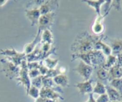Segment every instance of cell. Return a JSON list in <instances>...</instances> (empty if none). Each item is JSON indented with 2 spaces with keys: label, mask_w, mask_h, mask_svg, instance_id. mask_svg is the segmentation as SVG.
<instances>
[{
  "label": "cell",
  "mask_w": 122,
  "mask_h": 102,
  "mask_svg": "<svg viewBox=\"0 0 122 102\" xmlns=\"http://www.w3.org/2000/svg\"><path fill=\"white\" fill-rule=\"evenodd\" d=\"M102 36H92L87 31L81 33L77 37L71 46L74 54H86L95 50L96 42Z\"/></svg>",
  "instance_id": "obj_1"
},
{
  "label": "cell",
  "mask_w": 122,
  "mask_h": 102,
  "mask_svg": "<svg viewBox=\"0 0 122 102\" xmlns=\"http://www.w3.org/2000/svg\"><path fill=\"white\" fill-rule=\"evenodd\" d=\"M0 55L4 56L5 59L10 61L17 66H20L22 61L26 59V55L24 52H19L14 48L1 49Z\"/></svg>",
  "instance_id": "obj_2"
},
{
  "label": "cell",
  "mask_w": 122,
  "mask_h": 102,
  "mask_svg": "<svg viewBox=\"0 0 122 102\" xmlns=\"http://www.w3.org/2000/svg\"><path fill=\"white\" fill-rule=\"evenodd\" d=\"M0 63L2 65L1 71L4 73L7 78L12 80L18 77L20 71V66H17L12 62L5 58L0 59Z\"/></svg>",
  "instance_id": "obj_3"
},
{
  "label": "cell",
  "mask_w": 122,
  "mask_h": 102,
  "mask_svg": "<svg viewBox=\"0 0 122 102\" xmlns=\"http://www.w3.org/2000/svg\"><path fill=\"white\" fill-rule=\"evenodd\" d=\"M28 71L29 70L27 67L26 60L23 61L21 65H20V71L18 77L15 79L19 84H21L24 87L26 91V94L28 93L29 89L31 86L30 79L28 75Z\"/></svg>",
  "instance_id": "obj_4"
},
{
  "label": "cell",
  "mask_w": 122,
  "mask_h": 102,
  "mask_svg": "<svg viewBox=\"0 0 122 102\" xmlns=\"http://www.w3.org/2000/svg\"><path fill=\"white\" fill-rule=\"evenodd\" d=\"M74 70L84 79L85 81L90 80V78L93 71V67L86 64L83 61L80 60Z\"/></svg>",
  "instance_id": "obj_5"
},
{
  "label": "cell",
  "mask_w": 122,
  "mask_h": 102,
  "mask_svg": "<svg viewBox=\"0 0 122 102\" xmlns=\"http://www.w3.org/2000/svg\"><path fill=\"white\" fill-rule=\"evenodd\" d=\"M55 12L49 13L46 15H41L39 19L38 23V30L43 31L44 30L49 29L50 30V27L53 25L55 17Z\"/></svg>",
  "instance_id": "obj_6"
},
{
  "label": "cell",
  "mask_w": 122,
  "mask_h": 102,
  "mask_svg": "<svg viewBox=\"0 0 122 102\" xmlns=\"http://www.w3.org/2000/svg\"><path fill=\"white\" fill-rule=\"evenodd\" d=\"M90 61L92 67H103L106 61L107 57L101 50H93L90 52Z\"/></svg>",
  "instance_id": "obj_7"
},
{
  "label": "cell",
  "mask_w": 122,
  "mask_h": 102,
  "mask_svg": "<svg viewBox=\"0 0 122 102\" xmlns=\"http://www.w3.org/2000/svg\"><path fill=\"white\" fill-rule=\"evenodd\" d=\"M40 97L44 99L55 100H64V98L61 94L56 92L52 89L46 87H42L40 89Z\"/></svg>",
  "instance_id": "obj_8"
},
{
  "label": "cell",
  "mask_w": 122,
  "mask_h": 102,
  "mask_svg": "<svg viewBox=\"0 0 122 102\" xmlns=\"http://www.w3.org/2000/svg\"><path fill=\"white\" fill-rule=\"evenodd\" d=\"M25 15L27 19L30 22L31 26L38 25V21L41 16L39 7H33L31 9H28L25 10Z\"/></svg>",
  "instance_id": "obj_9"
},
{
  "label": "cell",
  "mask_w": 122,
  "mask_h": 102,
  "mask_svg": "<svg viewBox=\"0 0 122 102\" xmlns=\"http://www.w3.org/2000/svg\"><path fill=\"white\" fill-rule=\"evenodd\" d=\"M58 7L59 3L57 1H44L39 7V10L41 15H43L54 12V10Z\"/></svg>",
  "instance_id": "obj_10"
},
{
  "label": "cell",
  "mask_w": 122,
  "mask_h": 102,
  "mask_svg": "<svg viewBox=\"0 0 122 102\" xmlns=\"http://www.w3.org/2000/svg\"><path fill=\"white\" fill-rule=\"evenodd\" d=\"M26 59L27 62L43 61V52L42 51L41 46H39V44L35 48V49L32 52L26 55Z\"/></svg>",
  "instance_id": "obj_11"
},
{
  "label": "cell",
  "mask_w": 122,
  "mask_h": 102,
  "mask_svg": "<svg viewBox=\"0 0 122 102\" xmlns=\"http://www.w3.org/2000/svg\"><path fill=\"white\" fill-rule=\"evenodd\" d=\"M92 81L91 79L86 81L78 82L75 85V86L77 88L79 91V93L81 95L86 94L93 93V88L92 85Z\"/></svg>",
  "instance_id": "obj_12"
},
{
  "label": "cell",
  "mask_w": 122,
  "mask_h": 102,
  "mask_svg": "<svg viewBox=\"0 0 122 102\" xmlns=\"http://www.w3.org/2000/svg\"><path fill=\"white\" fill-rule=\"evenodd\" d=\"M41 42V31L40 30H38L37 34H36L33 41L25 46L23 52L26 55L30 54V52H32L34 50L35 48L39 44V43Z\"/></svg>",
  "instance_id": "obj_13"
},
{
  "label": "cell",
  "mask_w": 122,
  "mask_h": 102,
  "mask_svg": "<svg viewBox=\"0 0 122 102\" xmlns=\"http://www.w3.org/2000/svg\"><path fill=\"white\" fill-rule=\"evenodd\" d=\"M112 50V55L117 56L122 53V39L120 38H114L110 39L109 44Z\"/></svg>",
  "instance_id": "obj_14"
},
{
  "label": "cell",
  "mask_w": 122,
  "mask_h": 102,
  "mask_svg": "<svg viewBox=\"0 0 122 102\" xmlns=\"http://www.w3.org/2000/svg\"><path fill=\"white\" fill-rule=\"evenodd\" d=\"M103 37L98 40L95 44V50H101L106 57L112 54V50L110 46L102 42Z\"/></svg>",
  "instance_id": "obj_15"
},
{
  "label": "cell",
  "mask_w": 122,
  "mask_h": 102,
  "mask_svg": "<svg viewBox=\"0 0 122 102\" xmlns=\"http://www.w3.org/2000/svg\"><path fill=\"white\" fill-rule=\"evenodd\" d=\"M43 87L49 88L55 90L56 92H59L61 94H63V91L62 88L57 86L55 82L53 81V78H48L46 76H43Z\"/></svg>",
  "instance_id": "obj_16"
},
{
  "label": "cell",
  "mask_w": 122,
  "mask_h": 102,
  "mask_svg": "<svg viewBox=\"0 0 122 102\" xmlns=\"http://www.w3.org/2000/svg\"><path fill=\"white\" fill-rule=\"evenodd\" d=\"M106 1L105 0H85L83 1V2L86 3L89 6L93 8L95 10L96 13H97L98 16H101V7L104 3H105Z\"/></svg>",
  "instance_id": "obj_17"
},
{
  "label": "cell",
  "mask_w": 122,
  "mask_h": 102,
  "mask_svg": "<svg viewBox=\"0 0 122 102\" xmlns=\"http://www.w3.org/2000/svg\"><path fill=\"white\" fill-rule=\"evenodd\" d=\"M106 93L110 101H120L121 102V94L117 90L110 85H106Z\"/></svg>",
  "instance_id": "obj_18"
},
{
  "label": "cell",
  "mask_w": 122,
  "mask_h": 102,
  "mask_svg": "<svg viewBox=\"0 0 122 102\" xmlns=\"http://www.w3.org/2000/svg\"><path fill=\"white\" fill-rule=\"evenodd\" d=\"M108 73L109 82H110L112 79L122 78V67L116 64L108 69Z\"/></svg>",
  "instance_id": "obj_19"
},
{
  "label": "cell",
  "mask_w": 122,
  "mask_h": 102,
  "mask_svg": "<svg viewBox=\"0 0 122 102\" xmlns=\"http://www.w3.org/2000/svg\"><path fill=\"white\" fill-rule=\"evenodd\" d=\"M53 81L57 86L61 88H66L69 86V79L66 75L60 74L53 78Z\"/></svg>",
  "instance_id": "obj_20"
},
{
  "label": "cell",
  "mask_w": 122,
  "mask_h": 102,
  "mask_svg": "<svg viewBox=\"0 0 122 102\" xmlns=\"http://www.w3.org/2000/svg\"><path fill=\"white\" fill-rule=\"evenodd\" d=\"M105 16H98L96 21H95V23H93V26L92 27V30L95 34L99 35L102 33L104 31V27L103 25L102 21L103 19L104 18Z\"/></svg>",
  "instance_id": "obj_21"
},
{
  "label": "cell",
  "mask_w": 122,
  "mask_h": 102,
  "mask_svg": "<svg viewBox=\"0 0 122 102\" xmlns=\"http://www.w3.org/2000/svg\"><path fill=\"white\" fill-rule=\"evenodd\" d=\"M97 76L98 81L101 82L103 84L108 81H109L108 70L105 69L104 67H99V69L97 71Z\"/></svg>",
  "instance_id": "obj_22"
},
{
  "label": "cell",
  "mask_w": 122,
  "mask_h": 102,
  "mask_svg": "<svg viewBox=\"0 0 122 102\" xmlns=\"http://www.w3.org/2000/svg\"><path fill=\"white\" fill-rule=\"evenodd\" d=\"M41 42L43 43H48L53 44V36L50 31V30L47 29L41 31Z\"/></svg>",
  "instance_id": "obj_23"
},
{
  "label": "cell",
  "mask_w": 122,
  "mask_h": 102,
  "mask_svg": "<svg viewBox=\"0 0 122 102\" xmlns=\"http://www.w3.org/2000/svg\"><path fill=\"white\" fill-rule=\"evenodd\" d=\"M43 64L48 69H55L58 64V59H53L50 57H47L42 61Z\"/></svg>",
  "instance_id": "obj_24"
},
{
  "label": "cell",
  "mask_w": 122,
  "mask_h": 102,
  "mask_svg": "<svg viewBox=\"0 0 122 102\" xmlns=\"http://www.w3.org/2000/svg\"><path fill=\"white\" fill-rule=\"evenodd\" d=\"M106 93V85L101 82L97 81L93 90V94H97L99 96Z\"/></svg>",
  "instance_id": "obj_25"
},
{
  "label": "cell",
  "mask_w": 122,
  "mask_h": 102,
  "mask_svg": "<svg viewBox=\"0 0 122 102\" xmlns=\"http://www.w3.org/2000/svg\"><path fill=\"white\" fill-rule=\"evenodd\" d=\"M117 63V56L113 55H110L107 57L106 61H105V64L103 67H104L105 69H110V68H111L112 67H113L114 65H116Z\"/></svg>",
  "instance_id": "obj_26"
},
{
  "label": "cell",
  "mask_w": 122,
  "mask_h": 102,
  "mask_svg": "<svg viewBox=\"0 0 122 102\" xmlns=\"http://www.w3.org/2000/svg\"><path fill=\"white\" fill-rule=\"evenodd\" d=\"M110 85L117 90L120 94L122 93V78L111 80L110 82Z\"/></svg>",
  "instance_id": "obj_27"
},
{
  "label": "cell",
  "mask_w": 122,
  "mask_h": 102,
  "mask_svg": "<svg viewBox=\"0 0 122 102\" xmlns=\"http://www.w3.org/2000/svg\"><path fill=\"white\" fill-rule=\"evenodd\" d=\"M40 89L31 85L26 95L30 96L31 98H34V99L37 100V98L40 97Z\"/></svg>",
  "instance_id": "obj_28"
},
{
  "label": "cell",
  "mask_w": 122,
  "mask_h": 102,
  "mask_svg": "<svg viewBox=\"0 0 122 102\" xmlns=\"http://www.w3.org/2000/svg\"><path fill=\"white\" fill-rule=\"evenodd\" d=\"M31 85L40 90L43 87V76H38L37 78L30 79Z\"/></svg>",
  "instance_id": "obj_29"
},
{
  "label": "cell",
  "mask_w": 122,
  "mask_h": 102,
  "mask_svg": "<svg viewBox=\"0 0 122 102\" xmlns=\"http://www.w3.org/2000/svg\"><path fill=\"white\" fill-rule=\"evenodd\" d=\"M41 65V61H34L27 62V67L28 70H33V69H39Z\"/></svg>",
  "instance_id": "obj_30"
},
{
  "label": "cell",
  "mask_w": 122,
  "mask_h": 102,
  "mask_svg": "<svg viewBox=\"0 0 122 102\" xmlns=\"http://www.w3.org/2000/svg\"><path fill=\"white\" fill-rule=\"evenodd\" d=\"M60 74H61V72H60L59 70H57V69H49V71H48L46 76H45L53 79L57 75H60Z\"/></svg>",
  "instance_id": "obj_31"
},
{
  "label": "cell",
  "mask_w": 122,
  "mask_h": 102,
  "mask_svg": "<svg viewBox=\"0 0 122 102\" xmlns=\"http://www.w3.org/2000/svg\"><path fill=\"white\" fill-rule=\"evenodd\" d=\"M28 75H29V78L30 79L36 78L38 76H40V72L39 69H33V70H29L28 71Z\"/></svg>",
  "instance_id": "obj_32"
},
{
  "label": "cell",
  "mask_w": 122,
  "mask_h": 102,
  "mask_svg": "<svg viewBox=\"0 0 122 102\" xmlns=\"http://www.w3.org/2000/svg\"><path fill=\"white\" fill-rule=\"evenodd\" d=\"M111 7L114 8L117 11H120L122 10V4L120 1H111Z\"/></svg>",
  "instance_id": "obj_33"
},
{
  "label": "cell",
  "mask_w": 122,
  "mask_h": 102,
  "mask_svg": "<svg viewBox=\"0 0 122 102\" xmlns=\"http://www.w3.org/2000/svg\"><path fill=\"white\" fill-rule=\"evenodd\" d=\"M96 101H97V102H110L108 96L107 94V93L100 95V96L97 98Z\"/></svg>",
  "instance_id": "obj_34"
},
{
  "label": "cell",
  "mask_w": 122,
  "mask_h": 102,
  "mask_svg": "<svg viewBox=\"0 0 122 102\" xmlns=\"http://www.w3.org/2000/svg\"><path fill=\"white\" fill-rule=\"evenodd\" d=\"M39 71L40 72V75L43 76H46L47 73L48 71H49V69L43 64L41 61V65L39 69Z\"/></svg>",
  "instance_id": "obj_35"
},
{
  "label": "cell",
  "mask_w": 122,
  "mask_h": 102,
  "mask_svg": "<svg viewBox=\"0 0 122 102\" xmlns=\"http://www.w3.org/2000/svg\"><path fill=\"white\" fill-rule=\"evenodd\" d=\"M117 64L118 66L122 67V53H121L120 54L118 55L117 56Z\"/></svg>",
  "instance_id": "obj_36"
},
{
  "label": "cell",
  "mask_w": 122,
  "mask_h": 102,
  "mask_svg": "<svg viewBox=\"0 0 122 102\" xmlns=\"http://www.w3.org/2000/svg\"><path fill=\"white\" fill-rule=\"evenodd\" d=\"M86 102H97L96 100L93 97V94L90 93L89 94V98Z\"/></svg>",
  "instance_id": "obj_37"
},
{
  "label": "cell",
  "mask_w": 122,
  "mask_h": 102,
  "mask_svg": "<svg viewBox=\"0 0 122 102\" xmlns=\"http://www.w3.org/2000/svg\"><path fill=\"white\" fill-rule=\"evenodd\" d=\"M8 2L7 0H0V7H3Z\"/></svg>",
  "instance_id": "obj_38"
},
{
  "label": "cell",
  "mask_w": 122,
  "mask_h": 102,
  "mask_svg": "<svg viewBox=\"0 0 122 102\" xmlns=\"http://www.w3.org/2000/svg\"><path fill=\"white\" fill-rule=\"evenodd\" d=\"M45 101H46V99L40 97L39 98H38L37 100H36V102H45Z\"/></svg>",
  "instance_id": "obj_39"
},
{
  "label": "cell",
  "mask_w": 122,
  "mask_h": 102,
  "mask_svg": "<svg viewBox=\"0 0 122 102\" xmlns=\"http://www.w3.org/2000/svg\"><path fill=\"white\" fill-rule=\"evenodd\" d=\"M45 102H58V101H57V100H55L46 99Z\"/></svg>",
  "instance_id": "obj_40"
},
{
  "label": "cell",
  "mask_w": 122,
  "mask_h": 102,
  "mask_svg": "<svg viewBox=\"0 0 122 102\" xmlns=\"http://www.w3.org/2000/svg\"><path fill=\"white\" fill-rule=\"evenodd\" d=\"M110 102H120V101H110Z\"/></svg>",
  "instance_id": "obj_41"
},
{
  "label": "cell",
  "mask_w": 122,
  "mask_h": 102,
  "mask_svg": "<svg viewBox=\"0 0 122 102\" xmlns=\"http://www.w3.org/2000/svg\"><path fill=\"white\" fill-rule=\"evenodd\" d=\"M121 102H122V93L121 94Z\"/></svg>",
  "instance_id": "obj_42"
}]
</instances>
